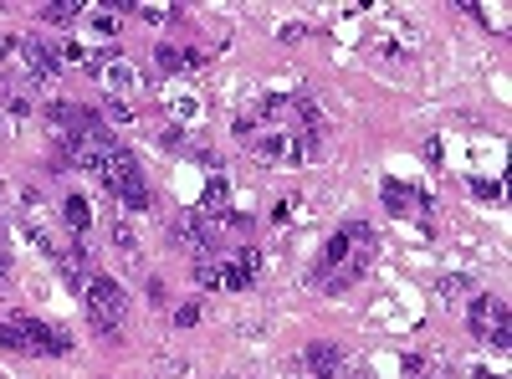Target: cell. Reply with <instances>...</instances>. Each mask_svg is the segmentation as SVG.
<instances>
[{
    "label": "cell",
    "instance_id": "cell-1",
    "mask_svg": "<svg viewBox=\"0 0 512 379\" xmlns=\"http://www.w3.org/2000/svg\"><path fill=\"white\" fill-rule=\"evenodd\" d=\"M374 231H369V221H349V226H338L333 236H328V246L318 251V272H313V282L323 287V292H349L364 272H369V262H374Z\"/></svg>",
    "mask_w": 512,
    "mask_h": 379
},
{
    "label": "cell",
    "instance_id": "cell-2",
    "mask_svg": "<svg viewBox=\"0 0 512 379\" xmlns=\"http://www.w3.org/2000/svg\"><path fill=\"white\" fill-rule=\"evenodd\" d=\"M103 185L128 205V210H149V185H144V175H139V159L128 154L123 144L113 149V159H108V170H103Z\"/></svg>",
    "mask_w": 512,
    "mask_h": 379
},
{
    "label": "cell",
    "instance_id": "cell-3",
    "mask_svg": "<svg viewBox=\"0 0 512 379\" xmlns=\"http://www.w3.org/2000/svg\"><path fill=\"white\" fill-rule=\"evenodd\" d=\"M466 323L482 344L492 349H507L512 344V323H507V303L502 298H487V292H472V303H466Z\"/></svg>",
    "mask_w": 512,
    "mask_h": 379
},
{
    "label": "cell",
    "instance_id": "cell-4",
    "mask_svg": "<svg viewBox=\"0 0 512 379\" xmlns=\"http://www.w3.org/2000/svg\"><path fill=\"white\" fill-rule=\"evenodd\" d=\"M88 318H93L98 333H108V339L123 328V287L118 282L93 277V287H88Z\"/></svg>",
    "mask_w": 512,
    "mask_h": 379
},
{
    "label": "cell",
    "instance_id": "cell-5",
    "mask_svg": "<svg viewBox=\"0 0 512 379\" xmlns=\"http://www.w3.org/2000/svg\"><path fill=\"white\" fill-rule=\"evenodd\" d=\"M6 67H21L26 77H57V72H62L57 52L41 47V41H31V36H16V47H11V62H6Z\"/></svg>",
    "mask_w": 512,
    "mask_h": 379
},
{
    "label": "cell",
    "instance_id": "cell-6",
    "mask_svg": "<svg viewBox=\"0 0 512 379\" xmlns=\"http://www.w3.org/2000/svg\"><path fill=\"white\" fill-rule=\"evenodd\" d=\"M21 333H26V354H67V333L52 328V323H36V318H16Z\"/></svg>",
    "mask_w": 512,
    "mask_h": 379
},
{
    "label": "cell",
    "instance_id": "cell-7",
    "mask_svg": "<svg viewBox=\"0 0 512 379\" xmlns=\"http://www.w3.org/2000/svg\"><path fill=\"white\" fill-rule=\"evenodd\" d=\"M221 262V287H231V292H241V287H251V277H256V251L251 246H241V251H231V257H216Z\"/></svg>",
    "mask_w": 512,
    "mask_h": 379
},
{
    "label": "cell",
    "instance_id": "cell-8",
    "mask_svg": "<svg viewBox=\"0 0 512 379\" xmlns=\"http://www.w3.org/2000/svg\"><path fill=\"white\" fill-rule=\"evenodd\" d=\"M308 369H313V379H349V364L333 344H308Z\"/></svg>",
    "mask_w": 512,
    "mask_h": 379
},
{
    "label": "cell",
    "instance_id": "cell-9",
    "mask_svg": "<svg viewBox=\"0 0 512 379\" xmlns=\"http://www.w3.org/2000/svg\"><path fill=\"white\" fill-rule=\"evenodd\" d=\"M93 77H98V82H108L113 93H139V72L128 67L123 57H108V62L98 57V72H93Z\"/></svg>",
    "mask_w": 512,
    "mask_h": 379
},
{
    "label": "cell",
    "instance_id": "cell-10",
    "mask_svg": "<svg viewBox=\"0 0 512 379\" xmlns=\"http://www.w3.org/2000/svg\"><path fill=\"white\" fill-rule=\"evenodd\" d=\"M205 57L200 52H190V47H154V67L164 72V77H175V72H195Z\"/></svg>",
    "mask_w": 512,
    "mask_h": 379
},
{
    "label": "cell",
    "instance_id": "cell-11",
    "mask_svg": "<svg viewBox=\"0 0 512 379\" xmlns=\"http://www.w3.org/2000/svg\"><path fill=\"white\" fill-rule=\"evenodd\" d=\"M384 205H390L400 221H410V216H425V200H420L415 190H405L400 180H390V185H384Z\"/></svg>",
    "mask_w": 512,
    "mask_h": 379
},
{
    "label": "cell",
    "instance_id": "cell-12",
    "mask_svg": "<svg viewBox=\"0 0 512 379\" xmlns=\"http://www.w3.org/2000/svg\"><path fill=\"white\" fill-rule=\"evenodd\" d=\"M62 277H67L72 287H93V267H88V251H82V246L62 251Z\"/></svg>",
    "mask_w": 512,
    "mask_h": 379
},
{
    "label": "cell",
    "instance_id": "cell-13",
    "mask_svg": "<svg viewBox=\"0 0 512 379\" xmlns=\"http://www.w3.org/2000/svg\"><path fill=\"white\" fill-rule=\"evenodd\" d=\"M62 210H67V226H72V231H88V226H93V205L82 200V195H67Z\"/></svg>",
    "mask_w": 512,
    "mask_h": 379
},
{
    "label": "cell",
    "instance_id": "cell-14",
    "mask_svg": "<svg viewBox=\"0 0 512 379\" xmlns=\"http://www.w3.org/2000/svg\"><path fill=\"white\" fill-rule=\"evenodd\" d=\"M72 16H82L77 0H52V6H41V21L47 26H72Z\"/></svg>",
    "mask_w": 512,
    "mask_h": 379
},
{
    "label": "cell",
    "instance_id": "cell-15",
    "mask_svg": "<svg viewBox=\"0 0 512 379\" xmlns=\"http://www.w3.org/2000/svg\"><path fill=\"white\" fill-rule=\"evenodd\" d=\"M0 349L26 354V333H21V323H16V318H11V323H0Z\"/></svg>",
    "mask_w": 512,
    "mask_h": 379
},
{
    "label": "cell",
    "instance_id": "cell-16",
    "mask_svg": "<svg viewBox=\"0 0 512 379\" xmlns=\"http://www.w3.org/2000/svg\"><path fill=\"white\" fill-rule=\"evenodd\" d=\"M159 149H185V134L169 123V129H159Z\"/></svg>",
    "mask_w": 512,
    "mask_h": 379
},
{
    "label": "cell",
    "instance_id": "cell-17",
    "mask_svg": "<svg viewBox=\"0 0 512 379\" xmlns=\"http://www.w3.org/2000/svg\"><path fill=\"white\" fill-rule=\"evenodd\" d=\"M175 323H180V328H195V323H200V303H185V308L175 313Z\"/></svg>",
    "mask_w": 512,
    "mask_h": 379
},
{
    "label": "cell",
    "instance_id": "cell-18",
    "mask_svg": "<svg viewBox=\"0 0 512 379\" xmlns=\"http://www.w3.org/2000/svg\"><path fill=\"white\" fill-rule=\"evenodd\" d=\"M441 292H446V298H456V292H472V287H466L461 277H446V282H441Z\"/></svg>",
    "mask_w": 512,
    "mask_h": 379
},
{
    "label": "cell",
    "instance_id": "cell-19",
    "mask_svg": "<svg viewBox=\"0 0 512 379\" xmlns=\"http://www.w3.org/2000/svg\"><path fill=\"white\" fill-rule=\"evenodd\" d=\"M349 379H354V374H349Z\"/></svg>",
    "mask_w": 512,
    "mask_h": 379
}]
</instances>
